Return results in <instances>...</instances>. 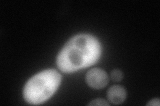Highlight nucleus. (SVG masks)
I'll use <instances>...</instances> for the list:
<instances>
[{"label":"nucleus","instance_id":"1","mask_svg":"<svg viewBox=\"0 0 160 106\" xmlns=\"http://www.w3.org/2000/svg\"><path fill=\"white\" fill-rule=\"evenodd\" d=\"M102 54V47L94 37L81 34L72 38L59 53L57 64L65 73H72L96 63Z\"/></svg>","mask_w":160,"mask_h":106},{"label":"nucleus","instance_id":"2","mask_svg":"<svg viewBox=\"0 0 160 106\" xmlns=\"http://www.w3.org/2000/svg\"><path fill=\"white\" fill-rule=\"evenodd\" d=\"M61 81V75L55 70H46L37 74L25 85V100L32 105L44 103L56 92Z\"/></svg>","mask_w":160,"mask_h":106},{"label":"nucleus","instance_id":"3","mask_svg":"<svg viewBox=\"0 0 160 106\" xmlns=\"http://www.w3.org/2000/svg\"><path fill=\"white\" fill-rule=\"evenodd\" d=\"M86 81L89 87L94 89H102L108 84L109 78L103 70L93 68L88 72Z\"/></svg>","mask_w":160,"mask_h":106},{"label":"nucleus","instance_id":"4","mask_svg":"<svg viewBox=\"0 0 160 106\" xmlns=\"http://www.w3.org/2000/svg\"><path fill=\"white\" fill-rule=\"evenodd\" d=\"M108 99L113 104H119L124 102L126 98V92L121 85H115L110 88L107 93Z\"/></svg>","mask_w":160,"mask_h":106},{"label":"nucleus","instance_id":"5","mask_svg":"<svg viewBox=\"0 0 160 106\" xmlns=\"http://www.w3.org/2000/svg\"><path fill=\"white\" fill-rule=\"evenodd\" d=\"M123 77V75L121 70L118 69H115L112 72L111 78L113 81L114 82H119L121 81Z\"/></svg>","mask_w":160,"mask_h":106},{"label":"nucleus","instance_id":"6","mask_svg":"<svg viewBox=\"0 0 160 106\" xmlns=\"http://www.w3.org/2000/svg\"><path fill=\"white\" fill-rule=\"evenodd\" d=\"M89 105H109V104L105 99H97L93 100L90 102Z\"/></svg>","mask_w":160,"mask_h":106},{"label":"nucleus","instance_id":"7","mask_svg":"<svg viewBox=\"0 0 160 106\" xmlns=\"http://www.w3.org/2000/svg\"><path fill=\"white\" fill-rule=\"evenodd\" d=\"M147 105H152V106H159V99H153L149 102Z\"/></svg>","mask_w":160,"mask_h":106}]
</instances>
